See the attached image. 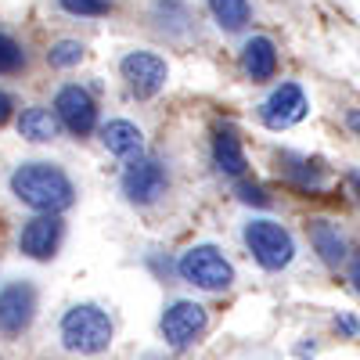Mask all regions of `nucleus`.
<instances>
[{
  "label": "nucleus",
  "mask_w": 360,
  "mask_h": 360,
  "mask_svg": "<svg viewBox=\"0 0 360 360\" xmlns=\"http://www.w3.org/2000/svg\"><path fill=\"white\" fill-rule=\"evenodd\" d=\"M11 195L37 213H65L76 202L72 180L54 162H22L11 173Z\"/></svg>",
  "instance_id": "f257e3e1"
},
{
  "label": "nucleus",
  "mask_w": 360,
  "mask_h": 360,
  "mask_svg": "<svg viewBox=\"0 0 360 360\" xmlns=\"http://www.w3.org/2000/svg\"><path fill=\"white\" fill-rule=\"evenodd\" d=\"M62 342L69 353H83V356H94L101 349H108L112 342V321L101 307L94 303H79L72 310H65L62 317Z\"/></svg>",
  "instance_id": "f03ea898"
},
{
  "label": "nucleus",
  "mask_w": 360,
  "mask_h": 360,
  "mask_svg": "<svg viewBox=\"0 0 360 360\" xmlns=\"http://www.w3.org/2000/svg\"><path fill=\"white\" fill-rule=\"evenodd\" d=\"M176 274L202 292H224L234 281V266L217 245H191L176 259Z\"/></svg>",
  "instance_id": "7ed1b4c3"
},
{
  "label": "nucleus",
  "mask_w": 360,
  "mask_h": 360,
  "mask_svg": "<svg viewBox=\"0 0 360 360\" xmlns=\"http://www.w3.org/2000/svg\"><path fill=\"white\" fill-rule=\"evenodd\" d=\"M245 245L263 270H285L295 256L292 234L278 220H252L245 224Z\"/></svg>",
  "instance_id": "20e7f679"
},
{
  "label": "nucleus",
  "mask_w": 360,
  "mask_h": 360,
  "mask_svg": "<svg viewBox=\"0 0 360 360\" xmlns=\"http://www.w3.org/2000/svg\"><path fill=\"white\" fill-rule=\"evenodd\" d=\"M166 188H169V176L159 159H134L123 169V195L134 205H155L166 195Z\"/></svg>",
  "instance_id": "39448f33"
},
{
  "label": "nucleus",
  "mask_w": 360,
  "mask_h": 360,
  "mask_svg": "<svg viewBox=\"0 0 360 360\" xmlns=\"http://www.w3.org/2000/svg\"><path fill=\"white\" fill-rule=\"evenodd\" d=\"M119 72H123L134 98H155L166 86V76H169L166 62L152 51H130L123 62H119Z\"/></svg>",
  "instance_id": "423d86ee"
},
{
  "label": "nucleus",
  "mask_w": 360,
  "mask_h": 360,
  "mask_svg": "<svg viewBox=\"0 0 360 360\" xmlns=\"http://www.w3.org/2000/svg\"><path fill=\"white\" fill-rule=\"evenodd\" d=\"M307 112H310V101H307V94H303L299 83H281L274 94L259 105V119H263V127H270V130H288L295 123H303Z\"/></svg>",
  "instance_id": "0eeeda50"
},
{
  "label": "nucleus",
  "mask_w": 360,
  "mask_h": 360,
  "mask_svg": "<svg viewBox=\"0 0 360 360\" xmlns=\"http://www.w3.org/2000/svg\"><path fill=\"white\" fill-rule=\"evenodd\" d=\"M205 324H209L205 307L191 303V299H176V303L162 314V339L173 349H184L205 332Z\"/></svg>",
  "instance_id": "6e6552de"
},
{
  "label": "nucleus",
  "mask_w": 360,
  "mask_h": 360,
  "mask_svg": "<svg viewBox=\"0 0 360 360\" xmlns=\"http://www.w3.org/2000/svg\"><path fill=\"white\" fill-rule=\"evenodd\" d=\"M54 112H58V119H62V127L69 134H76V137H86L90 130L98 127V105H94V98H90V90H83L76 83L58 90Z\"/></svg>",
  "instance_id": "1a4fd4ad"
},
{
  "label": "nucleus",
  "mask_w": 360,
  "mask_h": 360,
  "mask_svg": "<svg viewBox=\"0 0 360 360\" xmlns=\"http://www.w3.org/2000/svg\"><path fill=\"white\" fill-rule=\"evenodd\" d=\"M37 314V288L29 281H11L0 288V332L18 335L33 324Z\"/></svg>",
  "instance_id": "9d476101"
},
{
  "label": "nucleus",
  "mask_w": 360,
  "mask_h": 360,
  "mask_svg": "<svg viewBox=\"0 0 360 360\" xmlns=\"http://www.w3.org/2000/svg\"><path fill=\"white\" fill-rule=\"evenodd\" d=\"M58 242H62V217H58V213L33 217L22 227V234H18V249L29 259H51L58 252Z\"/></svg>",
  "instance_id": "9b49d317"
},
{
  "label": "nucleus",
  "mask_w": 360,
  "mask_h": 360,
  "mask_svg": "<svg viewBox=\"0 0 360 360\" xmlns=\"http://www.w3.org/2000/svg\"><path fill=\"white\" fill-rule=\"evenodd\" d=\"M242 69L252 83H263L278 72V47L270 37H252L242 47Z\"/></svg>",
  "instance_id": "f8f14e48"
},
{
  "label": "nucleus",
  "mask_w": 360,
  "mask_h": 360,
  "mask_svg": "<svg viewBox=\"0 0 360 360\" xmlns=\"http://www.w3.org/2000/svg\"><path fill=\"white\" fill-rule=\"evenodd\" d=\"M307 234H310L314 252H317L328 266L346 263V238L339 234V227H335L332 220H310V224H307Z\"/></svg>",
  "instance_id": "ddd939ff"
},
{
  "label": "nucleus",
  "mask_w": 360,
  "mask_h": 360,
  "mask_svg": "<svg viewBox=\"0 0 360 360\" xmlns=\"http://www.w3.org/2000/svg\"><path fill=\"white\" fill-rule=\"evenodd\" d=\"M101 141H105L108 152L119 155V159H141V148H144V134L134 123H127V119H112V123H105L101 127Z\"/></svg>",
  "instance_id": "4468645a"
},
{
  "label": "nucleus",
  "mask_w": 360,
  "mask_h": 360,
  "mask_svg": "<svg viewBox=\"0 0 360 360\" xmlns=\"http://www.w3.org/2000/svg\"><path fill=\"white\" fill-rule=\"evenodd\" d=\"M58 112H51V108H44V105H33V108H25L22 112V119H18V134L25 137V141H33V144H47V141H54L58 137Z\"/></svg>",
  "instance_id": "2eb2a0df"
},
{
  "label": "nucleus",
  "mask_w": 360,
  "mask_h": 360,
  "mask_svg": "<svg viewBox=\"0 0 360 360\" xmlns=\"http://www.w3.org/2000/svg\"><path fill=\"white\" fill-rule=\"evenodd\" d=\"M213 162H217V169L227 173V176H242V173H245L249 159H245L242 141H238L234 130H220V134L213 137Z\"/></svg>",
  "instance_id": "dca6fc26"
},
{
  "label": "nucleus",
  "mask_w": 360,
  "mask_h": 360,
  "mask_svg": "<svg viewBox=\"0 0 360 360\" xmlns=\"http://www.w3.org/2000/svg\"><path fill=\"white\" fill-rule=\"evenodd\" d=\"M209 11H213L217 25L227 29V33H238V29H245L252 8H249V0H209Z\"/></svg>",
  "instance_id": "f3484780"
},
{
  "label": "nucleus",
  "mask_w": 360,
  "mask_h": 360,
  "mask_svg": "<svg viewBox=\"0 0 360 360\" xmlns=\"http://www.w3.org/2000/svg\"><path fill=\"white\" fill-rule=\"evenodd\" d=\"M83 62V44L79 40H58L51 51H47V65L51 69H72Z\"/></svg>",
  "instance_id": "a211bd4d"
},
{
  "label": "nucleus",
  "mask_w": 360,
  "mask_h": 360,
  "mask_svg": "<svg viewBox=\"0 0 360 360\" xmlns=\"http://www.w3.org/2000/svg\"><path fill=\"white\" fill-rule=\"evenodd\" d=\"M22 69H25V51H22V44H18L15 37H8V33H0V72L15 76V72H22Z\"/></svg>",
  "instance_id": "6ab92c4d"
},
{
  "label": "nucleus",
  "mask_w": 360,
  "mask_h": 360,
  "mask_svg": "<svg viewBox=\"0 0 360 360\" xmlns=\"http://www.w3.org/2000/svg\"><path fill=\"white\" fill-rule=\"evenodd\" d=\"M58 4H62V11L79 18H101L115 8V0H58Z\"/></svg>",
  "instance_id": "aec40b11"
},
{
  "label": "nucleus",
  "mask_w": 360,
  "mask_h": 360,
  "mask_svg": "<svg viewBox=\"0 0 360 360\" xmlns=\"http://www.w3.org/2000/svg\"><path fill=\"white\" fill-rule=\"evenodd\" d=\"M285 173L303 188H321V169L310 166V162H295V166H285Z\"/></svg>",
  "instance_id": "412c9836"
},
{
  "label": "nucleus",
  "mask_w": 360,
  "mask_h": 360,
  "mask_svg": "<svg viewBox=\"0 0 360 360\" xmlns=\"http://www.w3.org/2000/svg\"><path fill=\"white\" fill-rule=\"evenodd\" d=\"M238 198L249 202V205H266V202H270V198L263 195V188H256V184H242V188H238Z\"/></svg>",
  "instance_id": "4be33fe9"
},
{
  "label": "nucleus",
  "mask_w": 360,
  "mask_h": 360,
  "mask_svg": "<svg viewBox=\"0 0 360 360\" xmlns=\"http://www.w3.org/2000/svg\"><path fill=\"white\" fill-rule=\"evenodd\" d=\"M11 112H15V101H11V94H8V90H0V127H4L8 119H11Z\"/></svg>",
  "instance_id": "5701e85b"
},
{
  "label": "nucleus",
  "mask_w": 360,
  "mask_h": 360,
  "mask_svg": "<svg viewBox=\"0 0 360 360\" xmlns=\"http://www.w3.org/2000/svg\"><path fill=\"white\" fill-rule=\"evenodd\" d=\"M335 328H339L342 335H356V321H353V317H339V321H335Z\"/></svg>",
  "instance_id": "b1692460"
},
{
  "label": "nucleus",
  "mask_w": 360,
  "mask_h": 360,
  "mask_svg": "<svg viewBox=\"0 0 360 360\" xmlns=\"http://www.w3.org/2000/svg\"><path fill=\"white\" fill-rule=\"evenodd\" d=\"M346 127L360 137V108H349V112H346Z\"/></svg>",
  "instance_id": "393cba45"
},
{
  "label": "nucleus",
  "mask_w": 360,
  "mask_h": 360,
  "mask_svg": "<svg viewBox=\"0 0 360 360\" xmlns=\"http://www.w3.org/2000/svg\"><path fill=\"white\" fill-rule=\"evenodd\" d=\"M349 281H353V288L360 292V252L353 256V266H349Z\"/></svg>",
  "instance_id": "a878e982"
},
{
  "label": "nucleus",
  "mask_w": 360,
  "mask_h": 360,
  "mask_svg": "<svg viewBox=\"0 0 360 360\" xmlns=\"http://www.w3.org/2000/svg\"><path fill=\"white\" fill-rule=\"evenodd\" d=\"M353 184H356V188H360V176H356V180H353Z\"/></svg>",
  "instance_id": "bb28decb"
}]
</instances>
